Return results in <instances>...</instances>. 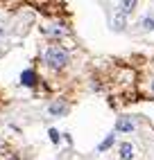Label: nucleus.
Segmentation results:
<instances>
[{
	"label": "nucleus",
	"instance_id": "1",
	"mask_svg": "<svg viewBox=\"0 0 154 160\" xmlns=\"http://www.w3.org/2000/svg\"><path fill=\"white\" fill-rule=\"evenodd\" d=\"M46 63L54 70H61L66 63H68V54H66V50H61V48H50L46 52Z\"/></svg>",
	"mask_w": 154,
	"mask_h": 160
},
{
	"label": "nucleus",
	"instance_id": "2",
	"mask_svg": "<svg viewBox=\"0 0 154 160\" xmlns=\"http://www.w3.org/2000/svg\"><path fill=\"white\" fill-rule=\"evenodd\" d=\"M116 131L131 133V131H134V120H131V117H120V120L116 122Z\"/></svg>",
	"mask_w": 154,
	"mask_h": 160
},
{
	"label": "nucleus",
	"instance_id": "3",
	"mask_svg": "<svg viewBox=\"0 0 154 160\" xmlns=\"http://www.w3.org/2000/svg\"><path fill=\"white\" fill-rule=\"evenodd\" d=\"M20 83L23 86H27V88H32L36 83V74H34V70H25L23 74H20Z\"/></svg>",
	"mask_w": 154,
	"mask_h": 160
},
{
	"label": "nucleus",
	"instance_id": "4",
	"mask_svg": "<svg viewBox=\"0 0 154 160\" xmlns=\"http://www.w3.org/2000/svg\"><path fill=\"white\" fill-rule=\"evenodd\" d=\"M120 158H123V160H131V158H134V147H131L129 142L120 144Z\"/></svg>",
	"mask_w": 154,
	"mask_h": 160
},
{
	"label": "nucleus",
	"instance_id": "5",
	"mask_svg": "<svg viewBox=\"0 0 154 160\" xmlns=\"http://www.w3.org/2000/svg\"><path fill=\"white\" fill-rule=\"evenodd\" d=\"M50 113H52V115H63V113H66V104H63V102H54V104L50 106Z\"/></svg>",
	"mask_w": 154,
	"mask_h": 160
},
{
	"label": "nucleus",
	"instance_id": "6",
	"mask_svg": "<svg viewBox=\"0 0 154 160\" xmlns=\"http://www.w3.org/2000/svg\"><path fill=\"white\" fill-rule=\"evenodd\" d=\"M134 5H136V0H123V7H120L123 14H129L131 9H134Z\"/></svg>",
	"mask_w": 154,
	"mask_h": 160
},
{
	"label": "nucleus",
	"instance_id": "7",
	"mask_svg": "<svg viewBox=\"0 0 154 160\" xmlns=\"http://www.w3.org/2000/svg\"><path fill=\"white\" fill-rule=\"evenodd\" d=\"M111 144H113V133H111V135H109V138H107V140H104V142H102L100 147H97V151H107V149H109V147H111Z\"/></svg>",
	"mask_w": 154,
	"mask_h": 160
},
{
	"label": "nucleus",
	"instance_id": "8",
	"mask_svg": "<svg viewBox=\"0 0 154 160\" xmlns=\"http://www.w3.org/2000/svg\"><path fill=\"white\" fill-rule=\"evenodd\" d=\"M50 140L52 142H59V131L57 129H50Z\"/></svg>",
	"mask_w": 154,
	"mask_h": 160
},
{
	"label": "nucleus",
	"instance_id": "9",
	"mask_svg": "<svg viewBox=\"0 0 154 160\" xmlns=\"http://www.w3.org/2000/svg\"><path fill=\"white\" fill-rule=\"evenodd\" d=\"M145 27H150V29H154V20H150V18H147V20H145Z\"/></svg>",
	"mask_w": 154,
	"mask_h": 160
},
{
	"label": "nucleus",
	"instance_id": "10",
	"mask_svg": "<svg viewBox=\"0 0 154 160\" xmlns=\"http://www.w3.org/2000/svg\"><path fill=\"white\" fill-rule=\"evenodd\" d=\"M152 92H154V83H152Z\"/></svg>",
	"mask_w": 154,
	"mask_h": 160
},
{
	"label": "nucleus",
	"instance_id": "11",
	"mask_svg": "<svg viewBox=\"0 0 154 160\" xmlns=\"http://www.w3.org/2000/svg\"><path fill=\"white\" fill-rule=\"evenodd\" d=\"M12 160H18V158H12Z\"/></svg>",
	"mask_w": 154,
	"mask_h": 160
},
{
	"label": "nucleus",
	"instance_id": "12",
	"mask_svg": "<svg viewBox=\"0 0 154 160\" xmlns=\"http://www.w3.org/2000/svg\"><path fill=\"white\" fill-rule=\"evenodd\" d=\"M0 34H3V32H0Z\"/></svg>",
	"mask_w": 154,
	"mask_h": 160
}]
</instances>
